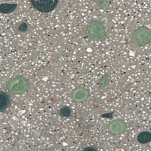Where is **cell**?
Returning a JSON list of instances; mask_svg holds the SVG:
<instances>
[{"label":"cell","instance_id":"cell-3","mask_svg":"<svg viewBox=\"0 0 151 151\" xmlns=\"http://www.w3.org/2000/svg\"><path fill=\"white\" fill-rule=\"evenodd\" d=\"M132 38L136 45L144 46L151 41V29L145 26L140 27L134 31Z\"/></svg>","mask_w":151,"mask_h":151},{"label":"cell","instance_id":"cell-4","mask_svg":"<svg viewBox=\"0 0 151 151\" xmlns=\"http://www.w3.org/2000/svg\"><path fill=\"white\" fill-rule=\"evenodd\" d=\"M32 6L41 12H49L54 10L58 0H30Z\"/></svg>","mask_w":151,"mask_h":151},{"label":"cell","instance_id":"cell-11","mask_svg":"<svg viewBox=\"0 0 151 151\" xmlns=\"http://www.w3.org/2000/svg\"><path fill=\"white\" fill-rule=\"evenodd\" d=\"M71 110L70 107L65 106L60 110V115L62 117H68L71 114Z\"/></svg>","mask_w":151,"mask_h":151},{"label":"cell","instance_id":"cell-2","mask_svg":"<svg viewBox=\"0 0 151 151\" xmlns=\"http://www.w3.org/2000/svg\"><path fill=\"white\" fill-rule=\"evenodd\" d=\"M29 86L27 78L22 76H17L10 78L6 83V88L12 94L19 95L25 93Z\"/></svg>","mask_w":151,"mask_h":151},{"label":"cell","instance_id":"cell-9","mask_svg":"<svg viewBox=\"0 0 151 151\" xmlns=\"http://www.w3.org/2000/svg\"><path fill=\"white\" fill-rule=\"evenodd\" d=\"M16 4H0V13L9 14L13 12L17 8Z\"/></svg>","mask_w":151,"mask_h":151},{"label":"cell","instance_id":"cell-6","mask_svg":"<svg viewBox=\"0 0 151 151\" xmlns=\"http://www.w3.org/2000/svg\"><path fill=\"white\" fill-rule=\"evenodd\" d=\"M71 96L73 99L76 101H84L88 99L89 91L84 87H77L73 91Z\"/></svg>","mask_w":151,"mask_h":151},{"label":"cell","instance_id":"cell-10","mask_svg":"<svg viewBox=\"0 0 151 151\" xmlns=\"http://www.w3.org/2000/svg\"><path fill=\"white\" fill-rule=\"evenodd\" d=\"M111 80L110 76L108 74H104L100 80H99V87L100 88H103L106 87L108 84H109Z\"/></svg>","mask_w":151,"mask_h":151},{"label":"cell","instance_id":"cell-7","mask_svg":"<svg viewBox=\"0 0 151 151\" xmlns=\"http://www.w3.org/2000/svg\"><path fill=\"white\" fill-rule=\"evenodd\" d=\"M10 104V99L8 95L0 91V111H3L6 110Z\"/></svg>","mask_w":151,"mask_h":151},{"label":"cell","instance_id":"cell-5","mask_svg":"<svg viewBox=\"0 0 151 151\" xmlns=\"http://www.w3.org/2000/svg\"><path fill=\"white\" fill-rule=\"evenodd\" d=\"M127 124L122 119H118L112 120L109 123L107 129L111 134L118 136L123 134L127 129Z\"/></svg>","mask_w":151,"mask_h":151},{"label":"cell","instance_id":"cell-8","mask_svg":"<svg viewBox=\"0 0 151 151\" xmlns=\"http://www.w3.org/2000/svg\"><path fill=\"white\" fill-rule=\"evenodd\" d=\"M137 140L141 144H146L151 142V133L148 131L140 132L137 136Z\"/></svg>","mask_w":151,"mask_h":151},{"label":"cell","instance_id":"cell-1","mask_svg":"<svg viewBox=\"0 0 151 151\" xmlns=\"http://www.w3.org/2000/svg\"><path fill=\"white\" fill-rule=\"evenodd\" d=\"M85 34L90 40L96 41H102L107 38V33L103 22L94 20L91 21L86 27Z\"/></svg>","mask_w":151,"mask_h":151}]
</instances>
